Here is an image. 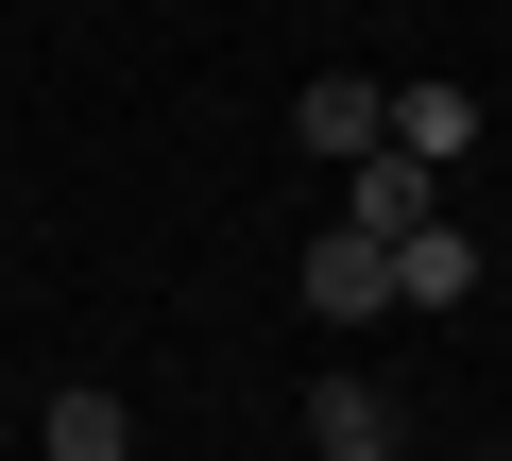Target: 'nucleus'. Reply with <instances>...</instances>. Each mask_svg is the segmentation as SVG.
Returning a JSON list of instances; mask_svg holds the SVG:
<instances>
[{"instance_id": "f257e3e1", "label": "nucleus", "mask_w": 512, "mask_h": 461, "mask_svg": "<svg viewBox=\"0 0 512 461\" xmlns=\"http://www.w3.org/2000/svg\"><path fill=\"white\" fill-rule=\"evenodd\" d=\"M291 291H308V325H393V240H359V222H325Z\"/></svg>"}, {"instance_id": "f03ea898", "label": "nucleus", "mask_w": 512, "mask_h": 461, "mask_svg": "<svg viewBox=\"0 0 512 461\" xmlns=\"http://www.w3.org/2000/svg\"><path fill=\"white\" fill-rule=\"evenodd\" d=\"M291 137L342 171V154H376V137H393V86H376V69H308V86H291Z\"/></svg>"}, {"instance_id": "7ed1b4c3", "label": "nucleus", "mask_w": 512, "mask_h": 461, "mask_svg": "<svg viewBox=\"0 0 512 461\" xmlns=\"http://www.w3.org/2000/svg\"><path fill=\"white\" fill-rule=\"evenodd\" d=\"M427 205H444V171H427V154H393V137H376V154H342V222H359V240H410Z\"/></svg>"}, {"instance_id": "20e7f679", "label": "nucleus", "mask_w": 512, "mask_h": 461, "mask_svg": "<svg viewBox=\"0 0 512 461\" xmlns=\"http://www.w3.org/2000/svg\"><path fill=\"white\" fill-rule=\"evenodd\" d=\"M393 308H478V222H410V240H393Z\"/></svg>"}, {"instance_id": "39448f33", "label": "nucleus", "mask_w": 512, "mask_h": 461, "mask_svg": "<svg viewBox=\"0 0 512 461\" xmlns=\"http://www.w3.org/2000/svg\"><path fill=\"white\" fill-rule=\"evenodd\" d=\"M393 154H427V171H461V154H478V86H444V69H410V86H393Z\"/></svg>"}, {"instance_id": "423d86ee", "label": "nucleus", "mask_w": 512, "mask_h": 461, "mask_svg": "<svg viewBox=\"0 0 512 461\" xmlns=\"http://www.w3.org/2000/svg\"><path fill=\"white\" fill-rule=\"evenodd\" d=\"M35 461H137V410H120L103 376H69V393L35 410Z\"/></svg>"}, {"instance_id": "0eeeda50", "label": "nucleus", "mask_w": 512, "mask_h": 461, "mask_svg": "<svg viewBox=\"0 0 512 461\" xmlns=\"http://www.w3.org/2000/svg\"><path fill=\"white\" fill-rule=\"evenodd\" d=\"M308 461H393V393L376 376H325L308 393Z\"/></svg>"}, {"instance_id": "6e6552de", "label": "nucleus", "mask_w": 512, "mask_h": 461, "mask_svg": "<svg viewBox=\"0 0 512 461\" xmlns=\"http://www.w3.org/2000/svg\"><path fill=\"white\" fill-rule=\"evenodd\" d=\"M495 461H512V444H495Z\"/></svg>"}]
</instances>
